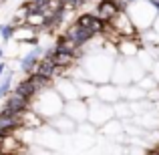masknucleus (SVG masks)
Returning <instances> with one entry per match:
<instances>
[{
	"label": "nucleus",
	"instance_id": "nucleus-1",
	"mask_svg": "<svg viewBox=\"0 0 159 155\" xmlns=\"http://www.w3.org/2000/svg\"><path fill=\"white\" fill-rule=\"evenodd\" d=\"M65 103L66 101L57 93V89H54V87H48V89L40 91V93L34 97L32 109H34V111L48 123L51 119L58 117L61 113H65Z\"/></svg>",
	"mask_w": 159,
	"mask_h": 155
},
{
	"label": "nucleus",
	"instance_id": "nucleus-2",
	"mask_svg": "<svg viewBox=\"0 0 159 155\" xmlns=\"http://www.w3.org/2000/svg\"><path fill=\"white\" fill-rule=\"evenodd\" d=\"M127 14H129V18L133 20V24L139 28V32H143V30L153 28L159 12H157V8L153 6L149 0H135V2L129 4Z\"/></svg>",
	"mask_w": 159,
	"mask_h": 155
},
{
	"label": "nucleus",
	"instance_id": "nucleus-3",
	"mask_svg": "<svg viewBox=\"0 0 159 155\" xmlns=\"http://www.w3.org/2000/svg\"><path fill=\"white\" fill-rule=\"evenodd\" d=\"M111 26L117 30V34H119L121 39H139V34H141L139 28L133 24V20L129 18L127 12H119V14L111 20Z\"/></svg>",
	"mask_w": 159,
	"mask_h": 155
},
{
	"label": "nucleus",
	"instance_id": "nucleus-4",
	"mask_svg": "<svg viewBox=\"0 0 159 155\" xmlns=\"http://www.w3.org/2000/svg\"><path fill=\"white\" fill-rule=\"evenodd\" d=\"M65 115L70 117L77 125L87 123L89 121V103L83 99H75V101H66L65 103Z\"/></svg>",
	"mask_w": 159,
	"mask_h": 155
},
{
	"label": "nucleus",
	"instance_id": "nucleus-5",
	"mask_svg": "<svg viewBox=\"0 0 159 155\" xmlns=\"http://www.w3.org/2000/svg\"><path fill=\"white\" fill-rule=\"evenodd\" d=\"M62 32H65V34L69 36L73 43H77L79 47H83V48H85L87 44H89L91 40L97 36L93 30H89V28H83V26H79V24H75V22H73V24H69V26H66Z\"/></svg>",
	"mask_w": 159,
	"mask_h": 155
},
{
	"label": "nucleus",
	"instance_id": "nucleus-6",
	"mask_svg": "<svg viewBox=\"0 0 159 155\" xmlns=\"http://www.w3.org/2000/svg\"><path fill=\"white\" fill-rule=\"evenodd\" d=\"M54 89L57 93L61 95L65 101H75V99H81L79 97V89H77V81L70 77H61V79H54Z\"/></svg>",
	"mask_w": 159,
	"mask_h": 155
},
{
	"label": "nucleus",
	"instance_id": "nucleus-7",
	"mask_svg": "<svg viewBox=\"0 0 159 155\" xmlns=\"http://www.w3.org/2000/svg\"><path fill=\"white\" fill-rule=\"evenodd\" d=\"M44 52H47V51H44L40 44H34V48L28 51L22 57V61H20V71H22L24 75H32L34 69H36V65L40 62V58L44 57Z\"/></svg>",
	"mask_w": 159,
	"mask_h": 155
},
{
	"label": "nucleus",
	"instance_id": "nucleus-8",
	"mask_svg": "<svg viewBox=\"0 0 159 155\" xmlns=\"http://www.w3.org/2000/svg\"><path fill=\"white\" fill-rule=\"evenodd\" d=\"M48 127H52L57 133H61V135H73V133H77V129H79V125L75 123L70 117H66L65 113H61L58 117H54V119H51L48 121Z\"/></svg>",
	"mask_w": 159,
	"mask_h": 155
},
{
	"label": "nucleus",
	"instance_id": "nucleus-9",
	"mask_svg": "<svg viewBox=\"0 0 159 155\" xmlns=\"http://www.w3.org/2000/svg\"><path fill=\"white\" fill-rule=\"evenodd\" d=\"M141 51H143V44H141L139 39H121L119 43H117V52L125 58L139 57Z\"/></svg>",
	"mask_w": 159,
	"mask_h": 155
},
{
	"label": "nucleus",
	"instance_id": "nucleus-10",
	"mask_svg": "<svg viewBox=\"0 0 159 155\" xmlns=\"http://www.w3.org/2000/svg\"><path fill=\"white\" fill-rule=\"evenodd\" d=\"M111 83H115L117 87H125V85H131L133 83L125 58H121V61L115 62V69H113V75H111Z\"/></svg>",
	"mask_w": 159,
	"mask_h": 155
},
{
	"label": "nucleus",
	"instance_id": "nucleus-11",
	"mask_svg": "<svg viewBox=\"0 0 159 155\" xmlns=\"http://www.w3.org/2000/svg\"><path fill=\"white\" fill-rule=\"evenodd\" d=\"M97 99L103 103H109V105H115L121 101V93H119V87L115 83H103L99 85V91H97Z\"/></svg>",
	"mask_w": 159,
	"mask_h": 155
},
{
	"label": "nucleus",
	"instance_id": "nucleus-12",
	"mask_svg": "<svg viewBox=\"0 0 159 155\" xmlns=\"http://www.w3.org/2000/svg\"><path fill=\"white\" fill-rule=\"evenodd\" d=\"M119 12L121 10H119V6L115 4V0H99L97 8H95V14H97L101 20H105V22H111Z\"/></svg>",
	"mask_w": 159,
	"mask_h": 155
},
{
	"label": "nucleus",
	"instance_id": "nucleus-13",
	"mask_svg": "<svg viewBox=\"0 0 159 155\" xmlns=\"http://www.w3.org/2000/svg\"><path fill=\"white\" fill-rule=\"evenodd\" d=\"M2 107H6V109H12V111H18V113H24V111H28V109L32 107V101L30 99H26V97H22V95H18V93H14L12 91L10 95H8L6 99H4V105Z\"/></svg>",
	"mask_w": 159,
	"mask_h": 155
},
{
	"label": "nucleus",
	"instance_id": "nucleus-14",
	"mask_svg": "<svg viewBox=\"0 0 159 155\" xmlns=\"http://www.w3.org/2000/svg\"><path fill=\"white\" fill-rule=\"evenodd\" d=\"M77 81V89H79V97L83 101H91V99L97 97V91H99V85L89 79H75Z\"/></svg>",
	"mask_w": 159,
	"mask_h": 155
},
{
	"label": "nucleus",
	"instance_id": "nucleus-15",
	"mask_svg": "<svg viewBox=\"0 0 159 155\" xmlns=\"http://www.w3.org/2000/svg\"><path fill=\"white\" fill-rule=\"evenodd\" d=\"M34 73L40 75V77H44V79H52V81H54V75H57V65L52 62L51 57H47V54H44V57L40 58V62L36 65Z\"/></svg>",
	"mask_w": 159,
	"mask_h": 155
},
{
	"label": "nucleus",
	"instance_id": "nucleus-16",
	"mask_svg": "<svg viewBox=\"0 0 159 155\" xmlns=\"http://www.w3.org/2000/svg\"><path fill=\"white\" fill-rule=\"evenodd\" d=\"M95 20H97V14H95V12H81V14H77V18H75V24L91 30L93 24H95Z\"/></svg>",
	"mask_w": 159,
	"mask_h": 155
},
{
	"label": "nucleus",
	"instance_id": "nucleus-17",
	"mask_svg": "<svg viewBox=\"0 0 159 155\" xmlns=\"http://www.w3.org/2000/svg\"><path fill=\"white\" fill-rule=\"evenodd\" d=\"M12 79H14V73L12 71H6V75L0 81V99H6L8 95L12 93Z\"/></svg>",
	"mask_w": 159,
	"mask_h": 155
},
{
	"label": "nucleus",
	"instance_id": "nucleus-18",
	"mask_svg": "<svg viewBox=\"0 0 159 155\" xmlns=\"http://www.w3.org/2000/svg\"><path fill=\"white\" fill-rule=\"evenodd\" d=\"M16 24H2L0 26V36H2V40H10L12 36H16Z\"/></svg>",
	"mask_w": 159,
	"mask_h": 155
},
{
	"label": "nucleus",
	"instance_id": "nucleus-19",
	"mask_svg": "<svg viewBox=\"0 0 159 155\" xmlns=\"http://www.w3.org/2000/svg\"><path fill=\"white\" fill-rule=\"evenodd\" d=\"M4 75H6V62H2V61H0V79H2Z\"/></svg>",
	"mask_w": 159,
	"mask_h": 155
},
{
	"label": "nucleus",
	"instance_id": "nucleus-20",
	"mask_svg": "<svg viewBox=\"0 0 159 155\" xmlns=\"http://www.w3.org/2000/svg\"><path fill=\"white\" fill-rule=\"evenodd\" d=\"M153 28L159 32V14H157V18H155V24H153Z\"/></svg>",
	"mask_w": 159,
	"mask_h": 155
},
{
	"label": "nucleus",
	"instance_id": "nucleus-21",
	"mask_svg": "<svg viewBox=\"0 0 159 155\" xmlns=\"http://www.w3.org/2000/svg\"><path fill=\"white\" fill-rule=\"evenodd\" d=\"M2 57H4V51H2V47H0V61H2Z\"/></svg>",
	"mask_w": 159,
	"mask_h": 155
}]
</instances>
